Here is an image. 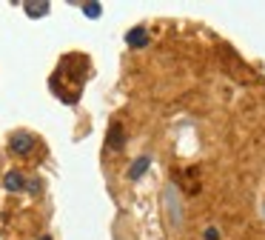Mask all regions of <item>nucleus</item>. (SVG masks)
I'll return each mask as SVG.
<instances>
[{"label": "nucleus", "instance_id": "nucleus-1", "mask_svg": "<svg viewBox=\"0 0 265 240\" xmlns=\"http://www.w3.org/2000/svg\"><path fill=\"white\" fill-rule=\"evenodd\" d=\"M9 149L15 154H29L35 149V138H32L29 131H15L12 138H9Z\"/></svg>", "mask_w": 265, "mask_h": 240}, {"label": "nucleus", "instance_id": "nucleus-3", "mask_svg": "<svg viewBox=\"0 0 265 240\" xmlns=\"http://www.w3.org/2000/svg\"><path fill=\"white\" fill-rule=\"evenodd\" d=\"M126 43L131 46V49H143L145 43H149V35H145V29L143 26H134V29L126 35Z\"/></svg>", "mask_w": 265, "mask_h": 240}, {"label": "nucleus", "instance_id": "nucleus-9", "mask_svg": "<svg viewBox=\"0 0 265 240\" xmlns=\"http://www.w3.org/2000/svg\"><path fill=\"white\" fill-rule=\"evenodd\" d=\"M205 240H220V232H217L214 226H211V229H205Z\"/></svg>", "mask_w": 265, "mask_h": 240}, {"label": "nucleus", "instance_id": "nucleus-2", "mask_svg": "<svg viewBox=\"0 0 265 240\" xmlns=\"http://www.w3.org/2000/svg\"><path fill=\"white\" fill-rule=\"evenodd\" d=\"M126 146V131H123V126L120 123H111V129H108V135H106V149H123Z\"/></svg>", "mask_w": 265, "mask_h": 240}, {"label": "nucleus", "instance_id": "nucleus-7", "mask_svg": "<svg viewBox=\"0 0 265 240\" xmlns=\"http://www.w3.org/2000/svg\"><path fill=\"white\" fill-rule=\"evenodd\" d=\"M100 12H103L100 3H83V15H86L89 20H97V17H100Z\"/></svg>", "mask_w": 265, "mask_h": 240}, {"label": "nucleus", "instance_id": "nucleus-5", "mask_svg": "<svg viewBox=\"0 0 265 240\" xmlns=\"http://www.w3.org/2000/svg\"><path fill=\"white\" fill-rule=\"evenodd\" d=\"M3 186H6V192H20L23 186H26V180H23L20 172H6V177H3Z\"/></svg>", "mask_w": 265, "mask_h": 240}, {"label": "nucleus", "instance_id": "nucleus-4", "mask_svg": "<svg viewBox=\"0 0 265 240\" xmlns=\"http://www.w3.org/2000/svg\"><path fill=\"white\" fill-rule=\"evenodd\" d=\"M151 166V157L149 154H143V157H137L134 163H131V169H129V177L131 180H140V177L145 175V169Z\"/></svg>", "mask_w": 265, "mask_h": 240}, {"label": "nucleus", "instance_id": "nucleus-6", "mask_svg": "<svg viewBox=\"0 0 265 240\" xmlns=\"http://www.w3.org/2000/svg\"><path fill=\"white\" fill-rule=\"evenodd\" d=\"M46 12H49V3H46V0H40V3H26V15L29 17H43Z\"/></svg>", "mask_w": 265, "mask_h": 240}, {"label": "nucleus", "instance_id": "nucleus-10", "mask_svg": "<svg viewBox=\"0 0 265 240\" xmlns=\"http://www.w3.org/2000/svg\"><path fill=\"white\" fill-rule=\"evenodd\" d=\"M40 240H51V237H40Z\"/></svg>", "mask_w": 265, "mask_h": 240}, {"label": "nucleus", "instance_id": "nucleus-8", "mask_svg": "<svg viewBox=\"0 0 265 240\" xmlns=\"http://www.w3.org/2000/svg\"><path fill=\"white\" fill-rule=\"evenodd\" d=\"M23 189H29L32 195H37V192L43 189V186H40V180H26V186H23Z\"/></svg>", "mask_w": 265, "mask_h": 240}]
</instances>
